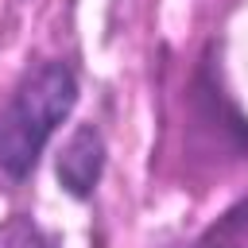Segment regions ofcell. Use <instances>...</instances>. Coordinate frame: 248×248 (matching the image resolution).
<instances>
[{"mask_svg":"<svg viewBox=\"0 0 248 248\" xmlns=\"http://www.w3.org/2000/svg\"><path fill=\"white\" fill-rule=\"evenodd\" d=\"M105 170V140L93 124H81L58 155V182L74 198H89Z\"/></svg>","mask_w":248,"mask_h":248,"instance_id":"7a4b0ae2","label":"cell"},{"mask_svg":"<svg viewBox=\"0 0 248 248\" xmlns=\"http://www.w3.org/2000/svg\"><path fill=\"white\" fill-rule=\"evenodd\" d=\"M78 105V78L66 62H39L16 85L0 112V167L12 178H27L54 136V128Z\"/></svg>","mask_w":248,"mask_h":248,"instance_id":"6da1fadb","label":"cell"}]
</instances>
